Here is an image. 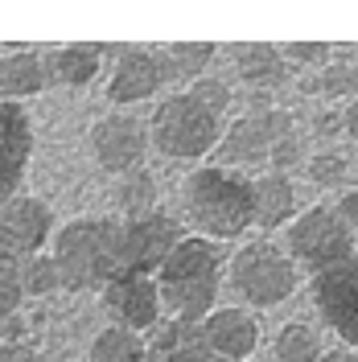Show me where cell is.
<instances>
[{"mask_svg": "<svg viewBox=\"0 0 358 362\" xmlns=\"http://www.w3.org/2000/svg\"><path fill=\"white\" fill-rule=\"evenodd\" d=\"M54 264L70 293H103L124 276V223L120 218H74L54 235Z\"/></svg>", "mask_w": 358, "mask_h": 362, "instance_id": "1", "label": "cell"}, {"mask_svg": "<svg viewBox=\"0 0 358 362\" xmlns=\"http://www.w3.org/2000/svg\"><path fill=\"white\" fill-rule=\"evenodd\" d=\"M185 214L198 226L202 239H239L247 226H255V189L243 173H231L223 165H202L194 169L185 185Z\"/></svg>", "mask_w": 358, "mask_h": 362, "instance_id": "2", "label": "cell"}, {"mask_svg": "<svg viewBox=\"0 0 358 362\" xmlns=\"http://www.w3.org/2000/svg\"><path fill=\"white\" fill-rule=\"evenodd\" d=\"M219 272H223V251H219L214 239H202V235L181 239L178 251L157 272L161 300L173 313V321L202 325L219 309Z\"/></svg>", "mask_w": 358, "mask_h": 362, "instance_id": "3", "label": "cell"}, {"mask_svg": "<svg viewBox=\"0 0 358 362\" xmlns=\"http://www.w3.org/2000/svg\"><path fill=\"white\" fill-rule=\"evenodd\" d=\"M219 128H223V115H214L202 99H194L190 90H181V95H169L157 112H153L149 136H153L161 157L198 160L210 148H219V140H223Z\"/></svg>", "mask_w": 358, "mask_h": 362, "instance_id": "4", "label": "cell"}, {"mask_svg": "<svg viewBox=\"0 0 358 362\" xmlns=\"http://www.w3.org/2000/svg\"><path fill=\"white\" fill-rule=\"evenodd\" d=\"M226 272H231V288L255 309H272V305L289 300L296 293V284H301V272L292 264V255L280 251L276 243H268V239L243 243L231 255Z\"/></svg>", "mask_w": 358, "mask_h": 362, "instance_id": "5", "label": "cell"}, {"mask_svg": "<svg viewBox=\"0 0 358 362\" xmlns=\"http://www.w3.org/2000/svg\"><path fill=\"white\" fill-rule=\"evenodd\" d=\"M350 235H354V230L334 214V206H321V202L309 206V210H301V214L284 226V243H289L292 264L309 268L313 276L354 255V239H350Z\"/></svg>", "mask_w": 358, "mask_h": 362, "instance_id": "6", "label": "cell"}, {"mask_svg": "<svg viewBox=\"0 0 358 362\" xmlns=\"http://www.w3.org/2000/svg\"><path fill=\"white\" fill-rule=\"evenodd\" d=\"M321 321L337 334L346 350H358V251L334 268L317 272L309 284Z\"/></svg>", "mask_w": 358, "mask_h": 362, "instance_id": "7", "label": "cell"}, {"mask_svg": "<svg viewBox=\"0 0 358 362\" xmlns=\"http://www.w3.org/2000/svg\"><path fill=\"white\" fill-rule=\"evenodd\" d=\"M292 124H296V119H292V112H284V107L247 112V115H239V119H231L223 140H219V160H223V169H231V165H239V169H260V165H268L276 136L284 132V128H292Z\"/></svg>", "mask_w": 358, "mask_h": 362, "instance_id": "8", "label": "cell"}, {"mask_svg": "<svg viewBox=\"0 0 358 362\" xmlns=\"http://www.w3.org/2000/svg\"><path fill=\"white\" fill-rule=\"evenodd\" d=\"M185 239V230L173 214L153 210L140 218H124V272H140L153 276L165 268V259L178 251V243Z\"/></svg>", "mask_w": 358, "mask_h": 362, "instance_id": "9", "label": "cell"}, {"mask_svg": "<svg viewBox=\"0 0 358 362\" xmlns=\"http://www.w3.org/2000/svg\"><path fill=\"white\" fill-rule=\"evenodd\" d=\"M50 230H54V210L42 198L17 194L13 202L0 206V255L4 259L25 264V259L42 255Z\"/></svg>", "mask_w": 358, "mask_h": 362, "instance_id": "10", "label": "cell"}, {"mask_svg": "<svg viewBox=\"0 0 358 362\" xmlns=\"http://www.w3.org/2000/svg\"><path fill=\"white\" fill-rule=\"evenodd\" d=\"M149 140H153L149 128L136 115H124V112H112L91 124V153L108 173H120V177L140 169V160L149 153Z\"/></svg>", "mask_w": 358, "mask_h": 362, "instance_id": "11", "label": "cell"}, {"mask_svg": "<svg viewBox=\"0 0 358 362\" xmlns=\"http://www.w3.org/2000/svg\"><path fill=\"white\" fill-rule=\"evenodd\" d=\"M103 309L112 317V325L120 329H132V334H144V329H157L161 321V284L153 276H140V272H124L115 276L112 284L103 288Z\"/></svg>", "mask_w": 358, "mask_h": 362, "instance_id": "12", "label": "cell"}, {"mask_svg": "<svg viewBox=\"0 0 358 362\" xmlns=\"http://www.w3.org/2000/svg\"><path fill=\"white\" fill-rule=\"evenodd\" d=\"M169 83V66H165V54L161 49H132L124 45L115 54V70L108 78V99L112 103H140V99H153L161 87Z\"/></svg>", "mask_w": 358, "mask_h": 362, "instance_id": "13", "label": "cell"}, {"mask_svg": "<svg viewBox=\"0 0 358 362\" xmlns=\"http://www.w3.org/2000/svg\"><path fill=\"white\" fill-rule=\"evenodd\" d=\"M33 157V124L25 107L0 99V206L13 202Z\"/></svg>", "mask_w": 358, "mask_h": 362, "instance_id": "14", "label": "cell"}, {"mask_svg": "<svg viewBox=\"0 0 358 362\" xmlns=\"http://www.w3.org/2000/svg\"><path fill=\"white\" fill-rule=\"evenodd\" d=\"M202 338L214 354H223L231 362H247L255 350H260V321L251 309H239V305H226V309H214V313L202 321Z\"/></svg>", "mask_w": 358, "mask_h": 362, "instance_id": "15", "label": "cell"}, {"mask_svg": "<svg viewBox=\"0 0 358 362\" xmlns=\"http://www.w3.org/2000/svg\"><path fill=\"white\" fill-rule=\"evenodd\" d=\"M231 62L251 95H276L289 83V58L272 42H239L231 49Z\"/></svg>", "mask_w": 358, "mask_h": 362, "instance_id": "16", "label": "cell"}, {"mask_svg": "<svg viewBox=\"0 0 358 362\" xmlns=\"http://www.w3.org/2000/svg\"><path fill=\"white\" fill-rule=\"evenodd\" d=\"M124 45H103V42H79V45H62V49H50L45 62V78L50 83H62V87H91L95 74L103 66L108 54H120Z\"/></svg>", "mask_w": 358, "mask_h": 362, "instance_id": "17", "label": "cell"}, {"mask_svg": "<svg viewBox=\"0 0 358 362\" xmlns=\"http://www.w3.org/2000/svg\"><path fill=\"white\" fill-rule=\"evenodd\" d=\"M149 362H231V358L214 354L206 346L202 325L169 321V325H157V338L149 341Z\"/></svg>", "mask_w": 358, "mask_h": 362, "instance_id": "18", "label": "cell"}, {"mask_svg": "<svg viewBox=\"0 0 358 362\" xmlns=\"http://www.w3.org/2000/svg\"><path fill=\"white\" fill-rule=\"evenodd\" d=\"M255 189V226L260 230H280L296 218V185L289 173H260L251 181Z\"/></svg>", "mask_w": 358, "mask_h": 362, "instance_id": "19", "label": "cell"}, {"mask_svg": "<svg viewBox=\"0 0 358 362\" xmlns=\"http://www.w3.org/2000/svg\"><path fill=\"white\" fill-rule=\"evenodd\" d=\"M50 78H45V62L29 49H17V54H4L0 58V99L17 103V99H29L37 95Z\"/></svg>", "mask_w": 358, "mask_h": 362, "instance_id": "20", "label": "cell"}, {"mask_svg": "<svg viewBox=\"0 0 358 362\" xmlns=\"http://www.w3.org/2000/svg\"><path fill=\"white\" fill-rule=\"evenodd\" d=\"M21 264L0 255V338H25V317H21Z\"/></svg>", "mask_w": 358, "mask_h": 362, "instance_id": "21", "label": "cell"}, {"mask_svg": "<svg viewBox=\"0 0 358 362\" xmlns=\"http://www.w3.org/2000/svg\"><path fill=\"white\" fill-rule=\"evenodd\" d=\"M272 354H276V362H321L325 358L317 329L313 325H305V321H289V325H280L276 338H272Z\"/></svg>", "mask_w": 358, "mask_h": 362, "instance_id": "22", "label": "cell"}, {"mask_svg": "<svg viewBox=\"0 0 358 362\" xmlns=\"http://www.w3.org/2000/svg\"><path fill=\"white\" fill-rule=\"evenodd\" d=\"M87 362H149V341L140 334H132V329L108 325L99 338L91 341Z\"/></svg>", "mask_w": 358, "mask_h": 362, "instance_id": "23", "label": "cell"}, {"mask_svg": "<svg viewBox=\"0 0 358 362\" xmlns=\"http://www.w3.org/2000/svg\"><path fill=\"white\" fill-rule=\"evenodd\" d=\"M165 54V66H169V78H190V83H198L206 78V66L214 62V42H173L169 49H161Z\"/></svg>", "mask_w": 358, "mask_h": 362, "instance_id": "24", "label": "cell"}, {"mask_svg": "<svg viewBox=\"0 0 358 362\" xmlns=\"http://www.w3.org/2000/svg\"><path fill=\"white\" fill-rule=\"evenodd\" d=\"M115 206H120L128 218L153 214V210H157V181H153V173H144V169L124 173V177L115 181Z\"/></svg>", "mask_w": 358, "mask_h": 362, "instance_id": "25", "label": "cell"}, {"mask_svg": "<svg viewBox=\"0 0 358 362\" xmlns=\"http://www.w3.org/2000/svg\"><path fill=\"white\" fill-rule=\"evenodd\" d=\"M309 95H321V99H358V62H337V66L317 70V78L305 83Z\"/></svg>", "mask_w": 358, "mask_h": 362, "instance_id": "26", "label": "cell"}, {"mask_svg": "<svg viewBox=\"0 0 358 362\" xmlns=\"http://www.w3.org/2000/svg\"><path fill=\"white\" fill-rule=\"evenodd\" d=\"M21 288L25 296H50L62 288V272L54 264V255H33V259H25L21 264Z\"/></svg>", "mask_w": 358, "mask_h": 362, "instance_id": "27", "label": "cell"}, {"mask_svg": "<svg viewBox=\"0 0 358 362\" xmlns=\"http://www.w3.org/2000/svg\"><path fill=\"white\" fill-rule=\"evenodd\" d=\"M301 160H305V136L296 132V124H292V128H284V132L276 136L272 157H268V169H272V173H292Z\"/></svg>", "mask_w": 358, "mask_h": 362, "instance_id": "28", "label": "cell"}, {"mask_svg": "<svg viewBox=\"0 0 358 362\" xmlns=\"http://www.w3.org/2000/svg\"><path fill=\"white\" fill-rule=\"evenodd\" d=\"M346 177H350V165H346L342 153H317V157H309V181L317 189H337Z\"/></svg>", "mask_w": 358, "mask_h": 362, "instance_id": "29", "label": "cell"}, {"mask_svg": "<svg viewBox=\"0 0 358 362\" xmlns=\"http://www.w3.org/2000/svg\"><path fill=\"white\" fill-rule=\"evenodd\" d=\"M284 58L296 62V66H330V58H334V45L330 42H284Z\"/></svg>", "mask_w": 358, "mask_h": 362, "instance_id": "30", "label": "cell"}, {"mask_svg": "<svg viewBox=\"0 0 358 362\" xmlns=\"http://www.w3.org/2000/svg\"><path fill=\"white\" fill-rule=\"evenodd\" d=\"M190 95L202 99L214 115H226V107H231V87H226L223 78H214V74H206V78H198V83H190Z\"/></svg>", "mask_w": 358, "mask_h": 362, "instance_id": "31", "label": "cell"}, {"mask_svg": "<svg viewBox=\"0 0 358 362\" xmlns=\"http://www.w3.org/2000/svg\"><path fill=\"white\" fill-rule=\"evenodd\" d=\"M330 206H334V214L350 226V230H358V189H342Z\"/></svg>", "mask_w": 358, "mask_h": 362, "instance_id": "32", "label": "cell"}, {"mask_svg": "<svg viewBox=\"0 0 358 362\" xmlns=\"http://www.w3.org/2000/svg\"><path fill=\"white\" fill-rule=\"evenodd\" d=\"M0 362H45V358H37L29 346H17V341H8V346H0Z\"/></svg>", "mask_w": 358, "mask_h": 362, "instance_id": "33", "label": "cell"}, {"mask_svg": "<svg viewBox=\"0 0 358 362\" xmlns=\"http://www.w3.org/2000/svg\"><path fill=\"white\" fill-rule=\"evenodd\" d=\"M313 132H321V136L342 132V112H321V115L313 119Z\"/></svg>", "mask_w": 358, "mask_h": 362, "instance_id": "34", "label": "cell"}, {"mask_svg": "<svg viewBox=\"0 0 358 362\" xmlns=\"http://www.w3.org/2000/svg\"><path fill=\"white\" fill-rule=\"evenodd\" d=\"M342 132L350 136V140H358V99H350L342 107Z\"/></svg>", "mask_w": 358, "mask_h": 362, "instance_id": "35", "label": "cell"}, {"mask_svg": "<svg viewBox=\"0 0 358 362\" xmlns=\"http://www.w3.org/2000/svg\"><path fill=\"white\" fill-rule=\"evenodd\" d=\"M321 362H358V350H346V346H337V350H330Z\"/></svg>", "mask_w": 358, "mask_h": 362, "instance_id": "36", "label": "cell"}]
</instances>
